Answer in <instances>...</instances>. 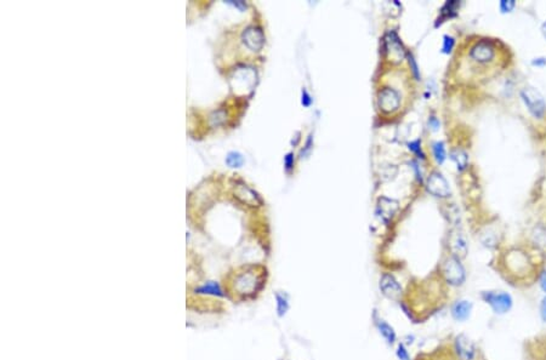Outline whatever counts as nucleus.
Listing matches in <instances>:
<instances>
[{
    "label": "nucleus",
    "instance_id": "f3484780",
    "mask_svg": "<svg viewBox=\"0 0 546 360\" xmlns=\"http://www.w3.org/2000/svg\"><path fill=\"white\" fill-rule=\"evenodd\" d=\"M376 327H377V330H379L380 335L384 337L385 341H386L387 343L391 344V346H392V344H394L397 336H396V332H394L393 327L390 325L389 323H386L385 320H381V319L376 321Z\"/></svg>",
    "mask_w": 546,
    "mask_h": 360
},
{
    "label": "nucleus",
    "instance_id": "1a4fd4ad",
    "mask_svg": "<svg viewBox=\"0 0 546 360\" xmlns=\"http://www.w3.org/2000/svg\"><path fill=\"white\" fill-rule=\"evenodd\" d=\"M399 204L397 200L386 198V196H381L377 200L375 213L380 221H382L384 223H389L394 216V213L397 212Z\"/></svg>",
    "mask_w": 546,
    "mask_h": 360
},
{
    "label": "nucleus",
    "instance_id": "f03ea898",
    "mask_svg": "<svg viewBox=\"0 0 546 360\" xmlns=\"http://www.w3.org/2000/svg\"><path fill=\"white\" fill-rule=\"evenodd\" d=\"M480 297L485 303L489 304L495 314H505L512 308L511 295L505 291H483Z\"/></svg>",
    "mask_w": 546,
    "mask_h": 360
},
{
    "label": "nucleus",
    "instance_id": "dca6fc26",
    "mask_svg": "<svg viewBox=\"0 0 546 360\" xmlns=\"http://www.w3.org/2000/svg\"><path fill=\"white\" fill-rule=\"evenodd\" d=\"M236 194H237V196L241 201H244V203L249 204V205L251 206H255L261 203L260 198H259L258 194H256L254 191H251L249 187H246L245 185H241L240 187H238L237 191H236Z\"/></svg>",
    "mask_w": 546,
    "mask_h": 360
},
{
    "label": "nucleus",
    "instance_id": "9b49d317",
    "mask_svg": "<svg viewBox=\"0 0 546 360\" xmlns=\"http://www.w3.org/2000/svg\"><path fill=\"white\" fill-rule=\"evenodd\" d=\"M244 44L253 51H259L265 44V35L259 27H248L241 35Z\"/></svg>",
    "mask_w": 546,
    "mask_h": 360
},
{
    "label": "nucleus",
    "instance_id": "20e7f679",
    "mask_svg": "<svg viewBox=\"0 0 546 360\" xmlns=\"http://www.w3.org/2000/svg\"><path fill=\"white\" fill-rule=\"evenodd\" d=\"M384 47L385 54H386V57L389 61L397 64V62H401L406 57L404 47L396 32L391 31L385 35Z\"/></svg>",
    "mask_w": 546,
    "mask_h": 360
},
{
    "label": "nucleus",
    "instance_id": "412c9836",
    "mask_svg": "<svg viewBox=\"0 0 546 360\" xmlns=\"http://www.w3.org/2000/svg\"><path fill=\"white\" fill-rule=\"evenodd\" d=\"M533 236V240H534L535 244H538V245L540 246H545L546 245V228L542 227V226H539V227H535L534 232H533L532 234Z\"/></svg>",
    "mask_w": 546,
    "mask_h": 360
},
{
    "label": "nucleus",
    "instance_id": "2eb2a0df",
    "mask_svg": "<svg viewBox=\"0 0 546 360\" xmlns=\"http://www.w3.org/2000/svg\"><path fill=\"white\" fill-rule=\"evenodd\" d=\"M528 257L521 251H513L507 258V266L513 273H522L524 269L528 268Z\"/></svg>",
    "mask_w": 546,
    "mask_h": 360
},
{
    "label": "nucleus",
    "instance_id": "7ed1b4c3",
    "mask_svg": "<svg viewBox=\"0 0 546 360\" xmlns=\"http://www.w3.org/2000/svg\"><path fill=\"white\" fill-rule=\"evenodd\" d=\"M521 97L527 106L530 114L535 118H543L546 112V102L543 95L537 89L527 86L521 91Z\"/></svg>",
    "mask_w": 546,
    "mask_h": 360
},
{
    "label": "nucleus",
    "instance_id": "473e14b6",
    "mask_svg": "<svg viewBox=\"0 0 546 360\" xmlns=\"http://www.w3.org/2000/svg\"><path fill=\"white\" fill-rule=\"evenodd\" d=\"M539 284H540V288H542V290L544 291L546 296V271H544L542 274H540Z\"/></svg>",
    "mask_w": 546,
    "mask_h": 360
},
{
    "label": "nucleus",
    "instance_id": "4468645a",
    "mask_svg": "<svg viewBox=\"0 0 546 360\" xmlns=\"http://www.w3.org/2000/svg\"><path fill=\"white\" fill-rule=\"evenodd\" d=\"M449 245L453 251V256L460 258V260L466 256L469 246H467V241L462 233H455L454 235H452Z\"/></svg>",
    "mask_w": 546,
    "mask_h": 360
},
{
    "label": "nucleus",
    "instance_id": "6e6552de",
    "mask_svg": "<svg viewBox=\"0 0 546 360\" xmlns=\"http://www.w3.org/2000/svg\"><path fill=\"white\" fill-rule=\"evenodd\" d=\"M427 191L432 195L438 198H447L450 194V187L448 181L439 172H432L427 178Z\"/></svg>",
    "mask_w": 546,
    "mask_h": 360
},
{
    "label": "nucleus",
    "instance_id": "aec40b11",
    "mask_svg": "<svg viewBox=\"0 0 546 360\" xmlns=\"http://www.w3.org/2000/svg\"><path fill=\"white\" fill-rule=\"evenodd\" d=\"M276 301H277V313L279 317L285 316L286 312L289 311V302L283 295H276Z\"/></svg>",
    "mask_w": 546,
    "mask_h": 360
},
{
    "label": "nucleus",
    "instance_id": "a211bd4d",
    "mask_svg": "<svg viewBox=\"0 0 546 360\" xmlns=\"http://www.w3.org/2000/svg\"><path fill=\"white\" fill-rule=\"evenodd\" d=\"M459 5L460 2L457 1V0H450V1L445 2L441 10V16H439L438 20H437L436 26H438V23L444 22V20L452 19V17L457 16V10L459 9Z\"/></svg>",
    "mask_w": 546,
    "mask_h": 360
},
{
    "label": "nucleus",
    "instance_id": "72a5a7b5",
    "mask_svg": "<svg viewBox=\"0 0 546 360\" xmlns=\"http://www.w3.org/2000/svg\"><path fill=\"white\" fill-rule=\"evenodd\" d=\"M429 125L432 127V130L437 131L439 129V122L435 117H431L429 119Z\"/></svg>",
    "mask_w": 546,
    "mask_h": 360
},
{
    "label": "nucleus",
    "instance_id": "f257e3e1",
    "mask_svg": "<svg viewBox=\"0 0 546 360\" xmlns=\"http://www.w3.org/2000/svg\"><path fill=\"white\" fill-rule=\"evenodd\" d=\"M442 273H443L444 280L452 286H461L466 281V271L462 266L460 258L455 256H449L444 261L442 267Z\"/></svg>",
    "mask_w": 546,
    "mask_h": 360
},
{
    "label": "nucleus",
    "instance_id": "7c9ffc66",
    "mask_svg": "<svg viewBox=\"0 0 546 360\" xmlns=\"http://www.w3.org/2000/svg\"><path fill=\"white\" fill-rule=\"evenodd\" d=\"M301 102H303V105L305 106V107H308V106H311L312 103V98L305 89L303 90V101H301Z\"/></svg>",
    "mask_w": 546,
    "mask_h": 360
},
{
    "label": "nucleus",
    "instance_id": "bb28decb",
    "mask_svg": "<svg viewBox=\"0 0 546 360\" xmlns=\"http://www.w3.org/2000/svg\"><path fill=\"white\" fill-rule=\"evenodd\" d=\"M499 6H500V10H502V12L506 14V12H511L512 10L515 9L516 2L515 0H502Z\"/></svg>",
    "mask_w": 546,
    "mask_h": 360
},
{
    "label": "nucleus",
    "instance_id": "423d86ee",
    "mask_svg": "<svg viewBox=\"0 0 546 360\" xmlns=\"http://www.w3.org/2000/svg\"><path fill=\"white\" fill-rule=\"evenodd\" d=\"M401 97L396 90L391 87H384L377 95V105L384 113H393L398 109Z\"/></svg>",
    "mask_w": 546,
    "mask_h": 360
},
{
    "label": "nucleus",
    "instance_id": "4be33fe9",
    "mask_svg": "<svg viewBox=\"0 0 546 360\" xmlns=\"http://www.w3.org/2000/svg\"><path fill=\"white\" fill-rule=\"evenodd\" d=\"M197 291H199V293H203V294H213V295H218V296H222V291H221L218 284L213 283V281L206 283L205 285L200 286Z\"/></svg>",
    "mask_w": 546,
    "mask_h": 360
},
{
    "label": "nucleus",
    "instance_id": "6ab92c4d",
    "mask_svg": "<svg viewBox=\"0 0 546 360\" xmlns=\"http://www.w3.org/2000/svg\"><path fill=\"white\" fill-rule=\"evenodd\" d=\"M450 158H452L453 162L457 164L458 170L460 171L466 169L467 164H469L467 153L465 152L464 149H460V148H455V149H453L452 152H450Z\"/></svg>",
    "mask_w": 546,
    "mask_h": 360
},
{
    "label": "nucleus",
    "instance_id": "a878e982",
    "mask_svg": "<svg viewBox=\"0 0 546 360\" xmlns=\"http://www.w3.org/2000/svg\"><path fill=\"white\" fill-rule=\"evenodd\" d=\"M408 147H409V149L412 150V152H414L415 154H417L420 158H422V159H424L425 155H424V153H422V150H421V141H420V140L413 141V142L409 143Z\"/></svg>",
    "mask_w": 546,
    "mask_h": 360
},
{
    "label": "nucleus",
    "instance_id": "39448f33",
    "mask_svg": "<svg viewBox=\"0 0 546 360\" xmlns=\"http://www.w3.org/2000/svg\"><path fill=\"white\" fill-rule=\"evenodd\" d=\"M261 280L254 272L241 273L236 278L235 289L240 295H250L256 293L260 289Z\"/></svg>",
    "mask_w": 546,
    "mask_h": 360
},
{
    "label": "nucleus",
    "instance_id": "b1692460",
    "mask_svg": "<svg viewBox=\"0 0 546 360\" xmlns=\"http://www.w3.org/2000/svg\"><path fill=\"white\" fill-rule=\"evenodd\" d=\"M434 155L437 163L442 164L445 160V148L443 142L434 143Z\"/></svg>",
    "mask_w": 546,
    "mask_h": 360
},
{
    "label": "nucleus",
    "instance_id": "9d476101",
    "mask_svg": "<svg viewBox=\"0 0 546 360\" xmlns=\"http://www.w3.org/2000/svg\"><path fill=\"white\" fill-rule=\"evenodd\" d=\"M380 291H381L384 296H386L390 299H398L402 295V286L398 283L394 275L389 273L382 274L381 279H380Z\"/></svg>",
    "mask_w": 546,
    "mask_h": 360
},
{
    "label": "nucleus",
    "instance_id": "cd10ccee",
    "mask_svg": "<svg viewBox=\"0 0 546 360\" xmlns=\"http://www.w3.org/2000/svg\"><path fill=\"white\" fill-rule=\"evenodd\" d=\"M397 357H398L399 360H410V357H409V353L408 351H407L406 346H404L403 343H399L398 347H397Z\"/></svg>",
    "mask_w": 546,
    "mask_h": 360
},
{
    "label": "nucleus",
    "instance_id": "4c0bfd02",
    "mask_svg": "<svg viewBox=\"0 0 546 360\" xmlns=\"http://www.w3.org/2000/svg\"><path fill=\"white\" fill-rule=\"evenodd\" d=\"M542 32H543V35H544V37L546 38V21L544 22V23H543V26H542Z\"/></svg>",
    "mask_w": 546,
    "mask_h": 360
},
{
    "label": "nucleus",
    "instance_id": "e433bc0d",
    "mask_svg": "<svg viewBox=\"0 0 546 360\" xmlns=\"http://www.w3.org/2000/svg\"><path fill=\"white\" fill-rule=\"evenodd\" d=\"M231 4H233L235 6H238V7H241V9H244V7H246L245 2L244 1H230Z\"/></svg>",
    "mask_w": 546,
    "mask_h": 360
},
{
    "label": "nucleus",
    "instance_id": "393cba45",
    "mask_svg": "<svg viewBox=\"0 0 546 360\" xmlns=\"http://www.w3.org/2000/svg\"><path fill=\"white\" fill-rule=\"evenodd\" d=\"M455 45V40L454 38L449 37V35H444L443 37V47H442V51L444 52V54H450L453 50V47H454Z\"/></svg>",
    "mask_w": 546,
    "mask_h": 360
},
{
    "label": "nucleus",
    "instance_id": "5701e85b",
    "mask_svg": "<svg viewBox=\"0 0 546 360\" xmlns=\"http://www.w3.org/2000/svg\"><path fill=\"white\" fill-rule=\"evenodd\" d=\"M226 163H227V165H230L231 168H240V166L243 165L244 159L243 157H241V154H239V153L231 152L227 154Z\"/></svg>",
    "mask_w": 546,
    "mask_h": 360
},
{
    "label": "nucleus",
    "instance_id": "ddd939ff",
    "mask_svg": "<svg viewBox=\"0 0 546 360\" xmlns=\"http://www.w3.org/2000/svg\"><path fill=\"white\" fill-rule=\"evenodd\" d=\"M474 304L467 299H459L452 306V317L457 321H465L470 318Z\"/></svg>",
    "mask_w": 546,
    "mask_h": 360
},
{
    "label": "nucleus",
    "instance_id": "f8f14e48",
    "mask_svg": "<svg viewBox=\"0 0 546 360\" xmlns=\"http://www.w3.org/2000/svg\"><path fill=\"white\" fill-rule=\"evenodd\" d=\"M495 49L493 46V44L490 42H480L475 45L470 51V56L475 60V61L484 64V62H489L494 59Z\"/></svg>",
    "mask_w": 546,
    "mask_h": 360
},
{
    "label": "nucleus",
    "instance_id": "0eeeda50",
    "mask_svg": "<svg viewBox=\"0 0 546 360\" xmlns=\"http://www.w3.org/2000/svg\"><path fill=\"white\" fill-rule=\"evenodd\" d=\"M454 351L460 360L476 359V346L474 342L465 335H459L454 339Z\"/></svg>",
    "mask_w": 546,
    "mask_h": 360
},
{
    "label": "nucleus",
    "instance_id": "c756f323",
    "mask_svg": "<svg viewBox=\"0 0 546 360\" xmlns=\"http://www.w3.org/2000/svg\"><path fill=\"white\" fill-rule=\"evenodd\" d=\"M408 59H409V64H410V65H412V68H413V73H414L415 78H416V79H419V78H420V75H419V70H417V65H416V62H415L414 57H413V55H412V54H408Z\"/></svg>",
    "mask_w": 546,
    "mask_h": 360
},
{
    "label": "nucleus",
    "instance_id": "c9c22d12",
    "mask_svg": "<svg viewBox=\"0 0 546 360\" xmlns=\"http://www.w3.org/2000/svg\"><path fill=\"white\" fill-rule=\"evenodd\" d=\"M532 64L533 65H538V67H542V65H545L546 64V59H535L532 61Z\"/></svg>",
    "mask_w": 546,
    "mask_h": 360
},
{
    "label": "nucleus",
    "instance_id": "2f4dec72",
    "mask_svg": "<svg viewBox=\"0 0 546 360\" xmlns=\"http://www.w3.org/2000/svg\"><path fill=\"white\" fill-rule=\"evenodd\" d=\"M540 316H542V319L546 323V296L540 302Z\"/></svg>",
    "mask_w": 546,
    "mask_h": 360
},
{
    "label": "nucleus",
    "instance_id": "f704fd0d",
    "mask_svg": "<svg viewBox=\"0 0 546 360\" xmlns=\"http://www.w3.org/2000/svg\"><path fill=\"white\" fill-rule=\"evenodd\" d=\"M311 146H312V136H309V137H308V140H307V142H306V147H305V149H304V150H301V153H300L301 158H304V155H306V154H307V152H308V150H309V149H311Z\"/></svg>",
    "mask_w": 546,
    "mask_h": 360
},
{
    "label": "nucleus",
    "instance_id": "c85d7f7f",
    "mask_svg": "<svg viewBox=\"0 0 546 360\" xmlns=\"http://www.w3.org/2000/svg\"><path fill=\"white\" fill-rule=\"evenodd\" d=\"M284 166H285L286 171H290L294 166V154L293 153H288L284 157Z\"/></svg>",
    "mask_w": 546,
    "mask_h": 360
}]
</instances>
